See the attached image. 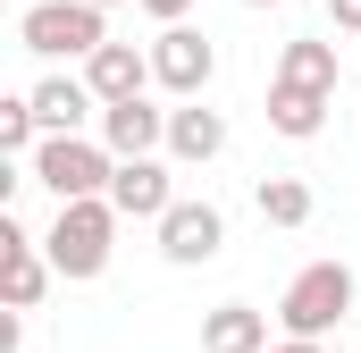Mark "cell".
<instances>
[{
	"mask_svg": "<svg viewBox=\"0 0 361 353\" xmlns=\"http://www.w3.org/2000/svg\"><path fill=\"white\" fill-rule=\"evenodd\" d=\"M42 253H51V269H59V277H101V269H109V253H118V202H109V193L59 202V219H51Z\"/></svg>",
	"mask_w": 361,
	"mask_h": 353,
	"instance_id": "6da1fadb",
	"label": "cell"
},
{
	"mask_svg": "<svg viewBox=\"0 0 361 353\" xmlns=\"http://www.w3.org/2000/svg\"><path fill=\"white\" fill-rule=\"evenodd\" d=\"M17 42H25L34 59H92V51L109 42V8H101V0H25Z\"/></svg>",
	"mask_w": 361,
	"mask_h": 353,
	"instance_id": "7a4b0ae2",
	"label": "cell"
},
{
	"mask_svg": "<svg viewBox=\"0 0 361 353\" xmlns=\"http://www.w3.org/2000/svg\"><path fill=\"white\" fill-rule=\"evenodd\" d=\"M345 320H353V269L345 261H311L286 277V294H277V328L286 337H328Z\"/></svg>",
	"mask_w": 361,
	"mask_h": 353,
	"instance_id": "3957f363",
	"label": "cell"
},
{
	"mask_svg": "<svg viewBox=\"0 0 361 353\" xmlns=\"http://www.w3.org/2000/svg\"><path fill=\"white\" fill-rule=\"evenodd\" d=\"M25 169H34V185H51L59 202H85V193H109L118 152H109V143H85V135H42Z\"/></svg>",
	"mask_w": 361,
	"mask_h": 353,
	"instance_id": "277c9868",
	"label": "cell"
},
{
	"mask_svg": "<svg viewBox=\"0 0 361 353\" xmlns=\"http://www.w3.org/2000/svg\"><path fill=\"white\" fill-rule=\"evenodd\" d=\"M152 227H160V261H177V269H202L227 253V210L219 202H169Z\"/></svg>",
	"mask_w": 361,
	"mask_h": 353,
	"instance_id": "5b68a950",
	"label": "cell"
},
{
	"mask_svg": "<svg viewBox=\"0 0 361 353\" xmlns=\"http://www.w3.org/2000/svg\"><path fill=\"white\" fill-rule=\"evenodd\" d=\"M210 76H219V51H210V34H193V25H160V42H152V85H169L177 101H193V92H210Z\"/></svg>",
	"mask_w": 361,
	"mask_h": 353,
	"instance_id": "8992f818",
	"label": "cell"
},
{
	"mask_svg": "<svg viewBox=\"0 0 361 353\" xmlns=\"http://www.w3.org/2000/svg\"><path fill=\"white\" fill-rule=\"evenodd\" d=\"M51 277H59L51 253H42L17 219H0V286H8V311H34V303L51 294Z\"/></svg>",
	"mask_w": 361,
	"mask_h": 353,
	"instance_id": "52a82bcc",
	"label": "cell"
},
{
	"mask_svg": "<svg viewBox=\"0 0 361 353\" xmlns=\"http://www.w3.org/2000/svg\"><path fill=\"white\" fill-rule=\"evenodd\" d=\"M101 143H109L118 160L169 152V109H152L143 92H135V101H101Z\"/></svg>",
	"mask_w": 361,
	"mask_h": 353,
	"instance_id": "ba28073f",
	"label": "cell"
},
{
	"mask_svg": "<svg viewBox=\"0 0 361 353\" xmlns=\"http://www.w3.org/2000/svg\"><path fill=\"white\" fill-rule=\"evenodd\" d=\"M109 202H118V219H160L169 202H177V185H169V160H118V176H109Z\"/></svg>",
	"mask_w": 361,
	"mask_h": 353,
	"instance_id": "9c48e42d",
	"label": "cell"
},
{
	"mask_svg": "<svg viewBox=\"0 0 361 353\" xmlns=\"http://www.w3.org/2000/svg\"><path fill=\"white\" fill-rule=\"evenodd\" d=\"M219 152H227V118H219V109H202V92L177 101V109H169V160L202 169V160H219Z\"/></svg>",
	"mask_w": 361,
	"mask_h": 353,
	"instance_id": "30bf717a",
	"label": "cell"
},
{
	"mask_svg": "<svg viewBox=\"0 0 361 353\" xmlns=\"http://www.w3.org/2000/svg\"><path fill=\"white\" fill-rule=\"evenodd\" d=\"M85 85L101 92V101H135V92L152 85V51H135V42H101L85 59Z\"/></svg>",
	"mask_w": 361,
	"mask_h": 353,
	"instance_id": "8fae6325",
	"label": "cell"
},
{
	"mask_svg": "<svg viewBox=\"0 0 361 353\" xmlns=\"http://www.w3.org/2000/svg\"><path fill=\"white\" fill-rule=\"evenodd\" d=\"M202 353H269V311H252V303L202 311Z\"/></svg>",
	"mask_w": 361,
	"mask_h": 353,
	"instance_id": "7c38bea8",
	"label": "cell"
},
{
	"mask_svg": "<svg viewBox=\"0 0 361 353\" xmlns=\"http://www.w3.org/2000/svg\"><path fill=\"white\" fill-rule=\"evenodd\" d=\"M92 109H101V92H92L85 76H42V85H34V118H42V135H76Z\"/></svg>",
	"mask_w": 361,
	"mask_h": 353,
	"instance_id": "4fadbf2b",
	"label": "cell"
},
{
	"mask_svg": "<svg viewBox=\"0 0 361 353\" xmlns=\"http://www.w3.org/2000/svg\"><path fill=\"white\" fill-rule=\"evenodd\" d=\"M328 101H336V92L277 85V76H269V135H286V143H311V135L328 126Z\"/></svg>",
	"mask_w": 361,
	"mask_h": 353,
	"instance_id": "5bb4252c",
	"label": "cell"
},
{
	"mask_svg": "<svg viewBox=\"0 0 361 353\" xmlns=\"http://www.w3.org/2000/svg\"><path fill=\"white\" fill-rule=\"evenodd\" d=\"M277 85H311V92H336V42H319V34L286 42V51H277Z\"/></svg>",
	"mask_w": 361,
	"mask_h": 353,
	"instance_id": "9a60e30c",
	"label": "cell"
},
{
	"mask_svg": "<svg viewBox=\"0 0 361 353\" xmlns=\"http://www.w3.org/2000/svg\"><path fill=\"white\" fill-rule=\"evenodd\" d=\"M252 202H261L269 227H302V219H311V185H302V176H261Z\"/></svg>",
	"mask_w": 361,
	"mask_h": 353,
	"instance_id": "2e32d148",
	"label": "cell"
},
{
	"mask_svg": "<svg viewBox=\"0 0 361 353\" xmlns=\"http://www.w3.org/2000/svg\"><path fill=\"white\" fill-rule=\"evenodd\" d=\"M34 143H42L34 92H8V101H0V152H8V160H34Z\"/></svg>",
	"mask_w": 361,
	"mask_h": 353,
	"instance_id": "e0dca14e",
	"label": "cell"
},
{
	"mask_svg": "<svg viewBox=\"0 0 361 353\" xmlns=\"http://www.w3.org/2000/svg\"><path fill=\"white\" fill-rule=\"evenodd\" d=\"M328 25H345V34H361V0H328Z\"/></svg>",
	"mask_w": 361,
	"mask_h": 353,
	"instance_id": "ac0fdd59",
	"label": "cell"
},
{
	"mask_svg": "<svg viewBox=\"0 0 361 353\" xmlns=\"http://www.w3.org/2000/svg\"><path fill=\"white\" fill-rule=\"evenodd\" d=\"M185 8H193V0H143V17H160V25H177Z\"/></svg>",
	"mask_w": 361,
	"mask_h": 353,
	"instance_id": "d6986e66",
	"label": "cell"
},
{
	"mask_svg": "<svg viewBox=\"0 0 361 353\" xmlns=\"http://www.w3.org/2000/svg\"><path fill=\"white\" fill-rule=\"evenodd\" d=\"M269 353H319V337H286V345H269Z\"/></svg>",
	"mask_w": 361,
	"mask_h": 353,
	"instance_id": "ffe728a7",
	"label": "cell"
},
{
	"mask_svg": "<svg viewBox=\"0 0 361 353\" xmlns=\"http://www.w3.org/2000/svg\"><path fill=\"white\" fill-rule=\"evenodd\" d=\"M244 8H277V0H244Z\"/></svg>",
	"mask_w": 361,
	"mask_h": 353,
	"instance_id": "44dd1931",
	"label": "cell"
},
{
	"mask_svg": "<svg viewBox=\"0 0 361 353\" xmlns=\"http://www.w3.org/2000/svg\"><path fill=\"white\" fill-rule=\"evenodd\" d=\"M101 8H118V0H101Z\"/></svg>",
	"mask_w": 361,
	"mask_h": 353,
	"instance_id": "7402d4cb",
	"label": "cell"
}]
</instances>
